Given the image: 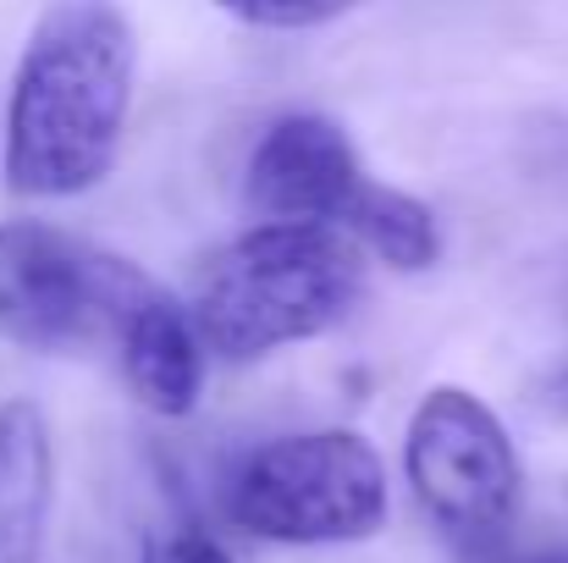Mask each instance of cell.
<instances>
[{
	"instance_id": "obj_2",
	"label": "cell",
	"mask_w": 568,
	"mask_h": 563,
	"mask_svg": "<svg viewBox=\"0 0 568 563\" xmlns=\"http://www.w3.org/2000/svg\"><path fill=\"white\" fill-rule=\"evenodd\" d=\"M365 299V254L343 227L254 221L193 271L189 315L204 354L254 365L337 332Z\"/></svg>"
},
{
	"instance_id": "obj_3",
	"label": "cell",
	"mask_w": 568,
	"mask_h": 563,
	"mask_svg": "<svg viewBox=\"0 0 568 563\" xmlns=\"http://www.w3.org/2000/svg\"><path fill=\"white\" fill-rule=\"evenodd\" d=\"M386 464L343 425L271 436L226 481V520L276 547H343L386 531Z\"/></svg>"
},
{
	"instance_id": "obj_5",
	"label": "cell",
	"mask_w": 568,
	"mask_h": 563,
	"mask_svg": "<svg viewBox=\"0 0 568 563\" xmlns=\"http://www.w3.org/2000/svg\"><path fill=\"white\" fill-rule=\"evenodd\" d=\"M144 288L150 277L133 260L50 221H0V338L28 354H78L116 338Z\"/></svg>"
},
{
	"instance_id": "obj_7",
	"label": "cell",
	"mask_w": 568,
	"mask_h": 563,
	"mask_svg": "<svg viewBox=\"0 0 568 563\" xmlns=\"http://www.w3.org/2000/svg\"><path fill=\"white\" fill-rule=\"evenodd\" d=\"M116 349H122V375L128 392L161 414V420H189L204 392V343L193 326L189 304H178L172 293H161L155 282L128 304L122 326H116Z\"/></svg>"
},
{
	"instance_id": "obj_9",
	"label": "cell",
	"mask_w": 568,
	"mask_h": 563,
	"mask_svg": "<svg viewBox=\"0 0 568 563\" xmlns=\"http://www.w3.org/2000/svg\"><path fill=\"white\" fill-rule=\"evenodd\" d=\"M343 232L392 271H425L442 254V232H436L430 204H419L414 193H397V188L365 183L359 204L343 221Z\"/></svg>"
},
{
	"instance_id": "obj_6",
	"label": "cell",
	"mask_w": 568,
	"mask_h": 563,
	"mask_svg": "<svg viewBox=\"0 0 568 563\" xmlns=\"http://www.w3.org/2000/svg\"><path fill=\"white\" fill-rule=\"evenodd\" d=\"M359 193H365V167L348 133L310 111L271 122L243 172V204L260 221L343 227Z\"/></svg>"
},
{
	"instance_id": "obj_11",
	"label": "cell",
	"mask_w": 568,
	"mask_h": 563,
	"mask_svg": "<svg viewBox=\"0 0 568 563\" xmlns=\"http://www.w3.org/2000/svg\"><path fill=\"white\" fill-rule=\"evenodd\" d=\"M139 563H237L210 531H199V525H178V531H155L150 542H144V553Z\"/></svg>"
},
{
	"instance_id": "obj_1",
	"label": "cell",
	"mask_w": 568,
	"mask_h": 563,
	"mask_svg": "<svg viewBox=\"0 0 568 563\" xmlns=\"http://www.w3.org/2000/svg\"><path fill=\"white\" fill-rule=\"evenodd\" d=\"M139 83V33L116 0H50L17 56L0 172L22 199H78L111 178Z\"/></svg>"
},
{
	"instance_id": "obj_8",
	"label": "cell",
	"mask_w": 568,
	"mask_h": 563,
	"mask_svg": "<svg viewBox=\"0 0 568 563\" xmlns=\"http://www.w3.org/2000/svg\"><path fill=\"white\" fill-rule=\"evenodd\" d=\"M55 497V448L39 403H0V563H39Z\"/></svg>"
},
{
	"instance_id": "obj_10",
	"label": "cell",
	"mask_w": 568,
	"mask_h": 563,
	"mask_svg": "<svg viewBox=\"0 0 568 563\" xmlns=\"http://www.w3.org/2000/svg\"><path fill=\"white\" fill-rule=\"evenodd\" d=\"M226 17L248 22V28H271V33H298V28H321L348 17L359 0H215Z\"/></svg>"
},
{
	"instance_id": "obj_13",
	"label": "cell",
	"mask_w": 568,
	"mask_h": 563,
	"mask_svg": "<svg viewBox=\"0 0 568 563\" xmlns=\"http://www.w3.org/2000/svg\"><path fill=\"white\" fill-rule=\"evenodd\" d=\"M558 403H564V409H568V375H564V381H558Z\"/></svg>"
},
{
	"instance_id": "obj_4",
	"label": "cell",
	"mask_w": 568,
	"mask_h": 563,
	"mask_svg": "<svg viewBox=\"0 0 568 563\" xmlns=\"http://www.w3.org/2000/svg\"><path fill=\"white\" fill-rule=\"evenodd\" d=\"M403 475L458 553L514 536L525 470L508 425L480 392L447 381L414 403L403 425Z\"/></svg>"
},
{
	"instance_id": "obj_12",
	"label": "cell",
	"mask_w": 568,
	"mask_h": 563,
	"mask_svg": "<svg viewBox=\"0 0 568 563\" xmlns=\"http://www.w3.org/2000/svg\"><path fill=\"white\" fill-rule=\"evenodd\" d=\"M464 563H564V559H552V553H519V547L503 536V542H491V547L464 553Z\"/></svg>"
}]
</instances>
